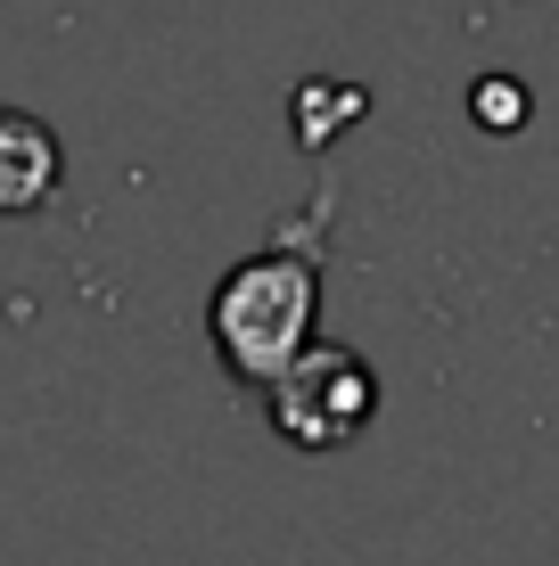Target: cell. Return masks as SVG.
<instances>
[{
  "instance_id": "3957f363",
  "label": "cell",
  "mask_w": 559,
  "mask_h": 566,
  "mask_svg": "<svg viewBox=\"0 0 559 566\" xmlns=\"http://www.w3.org/2000/svg\"><path fill=\"white\" fill-rule=\"evenodd\" d=\"M58 181H66L58 132L25 107H0V222H9V213H42L58 198Z\"/></svg>"
},
{
  "instance_id": "7a4b0ae2",
  "label": "cell",
  "mask_w": 559,
  "mask_h": 566,
  "mask_svg": "<svg viewBox=\"0 0 559 566\" xmlns=\"http://www.w3.org/2000/svg\"><path fill=\"white\" fill-rule=\"evenodd\" d=\"M263 411H272L280 443H297V452H345V443L379 419V378H371L362 354L313 337L272 386H263Z\"/></svg>"
},
{
  "instance_id": "5b68a950",
  "label": "cell",
  "mask_w": 559,
  "mask_h": 566,
  "mask_svg": "<svg viewBox=\"0 0 559 566\" xmlns=\"http://www.w3.org/2000/svg\"><path fill=\"white\" fill-rule=\"evenodd\" d=\"M469 115H477L486 132H518V124H527V91H518L510 74H486V83H477V99H469Z\"/></svg>"
},
{
  "instance_id": "6da1fadb",
  "label": "cell",
  "mask_w": 559,
  "mask_h": 566,
  "mask_svg": "<svg viewBox=\"0 0 559 566\" xmlns=\"http://www.w3.org/2000/svg\"><path fill=\"white\" fill-rule=\"evenodd\" d=\"M321 328V255H304L297 239L263 247V255L230 263L222 287L206 296V337H215V361L239 386H272L288 361L313 345Z\"/></svg>"
},
{
  "instance_id": "277c9868",
  "label": "cell",
  "mask_w": 559,
  "mask_h": 566,
  "mask_svg": "<svg viewBox=\"0 0 559 566\" xmlns=\"http://www.w3.org/2000/svg\"><path fill=\"white\" fill-rule=\"evenodd\" d=\"M354 115H362V91L354 83H304L297 91V140L304 148H330V132L354 124Z\"/></svg>"
}]
</instances>
